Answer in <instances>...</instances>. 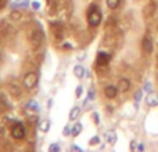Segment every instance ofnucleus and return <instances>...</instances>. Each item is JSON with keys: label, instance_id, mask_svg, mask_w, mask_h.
<instances>
[{"label": "nucleus", "instance_id": "f257e3e1", "mask_svg": "<svg viewBox=\"0 0 158 152\" xmlns=\"http://www.w3.org/2000/svg\"><path fill=\"white\" fill-rule=\"evenodd\" d=\"M101 19H103V14L98 11L97 6L96 4H90L89 6V11H87V22L92 28H96L101 24Z\"/></svg>", "mask_w": 158, "mask_h": 152}, {"label": "nucleus", "instance_id": "f03ea898", "mask_svg": "<svg viewBox=\"0 0 158 152\" xmlns=\"http://www.w3.org/2000/svg\"><path fill=\"white\" fill-rule=\"evenodd\" d=\"M29 42L32 44L33 49H38L40 47L42 42H43V32H42L40 28H33L29 33Z\"/></svg>", "mask_w": 158, "mask_h": 152}, {"label": "nucleus", "instance_id": "7ed1b4c3", "mask_svg": "<svg viewBox=\"0 0 158 152\" xmlns=\"http://www.w3.org/2000/svg\"><path fill=\"white\" fill-rule=\"evenodd\" d=\"M38 79H39V76L36 72H28V74L24 76L22 84H24V87L27 90H32L33 87L38 84Z\"/></svg>", "mask_w": 158, "mask_h": 152}, {"label": "nucleus", "instance_id": "20e7f679", "mask_svg": "<svg viewBox=\"0 0 158 152\" xmlns=\"http://www.w3.org/2000/svg\"><path fill=\"white\" fill-rule=\"evenodd\" d=\"M25 134H27L25 126L22 125L21 122L14 123L13 127H11V137H13L14 140H22L25 137Z\"/></svg>", "mask_w": 158, "mask_h": 152}, {"label": "nucleus", "instance_id": "39448f33", "mask_svg": "<svg viewBox=\"0 0 158 152\" xmlns=\"http://www.w3.org/2000/svg\"><path fill=\"white\" fill-rule=\"evenodd\" d=\"M110 60H111V54H107V53H104V51H100L97 54L96 64H97L98 66H106L107 64L110 62Z\"/></svg>", "mask_w": 158, "mask_h": 152}, {"label": "nucleus", "instance_id": "423d86ee", "mask_svg": "<svg viewBox=\"0 0 158 152\" xmlns=\"http://www.w3.org/2000/svg\"><path fill=\"white\" fill-rule=\"evenodd\" d=\"M118 87L117 86H112V84H108V86H106V89H104V95H106L108 100H112V98L117 97L118 94Z\"/></svg>", "mask_w": 158, "mask_h": 152}, {"label": "nucleus", "instance_id": "0eeeda50", "mask_svg": "<svg viewBox=\"0 0 158 152\" xmlns=\"http://www.w3.org/2000/svg\"><path fill=\"white\" fill-rule=\"evenodd\" d=\"M146 104L148 106H157L158 105V93L156 91H150L146 95Z\"/></svg>", "mask_w": 158, "mask_h": 152}, {"label": "nucleus", "instance_id": "6e6552de", "mask_svg": "<svg viewBox=\"0 0 158 152\" xmlns=\"http://www.w3.org/2000/svg\"><path fill=\"white\" fill-rule=\"evenodd\" d=\"M129 89H131V80L126 78L119 79V82H118V90L121 93H126Z\"/></svg>", "mask_w": 158, "mask_h": 152}, {"label": "nucleus", "instance_id": "1a4fd4ad", "mask_svg": "<svg viewBox=\"0 0 158 152\" xmlns=\"http://www.w3.org/2000/svg\"><path fill=\"white\" fill-rule=\"evenodd\" d=\"M143 50H144V53H147V54H151L154 50L153 42H151V39L148 38V36H144V38H143Z\"/></svg>", "mask_w": 158, "mask_h": 152}, {"label": "nucleus", "instance_id": "9d476101", "mask_svg": "<svg viewBox=\"0 0 158 152\" xmlns=\"http://www.w3.org/2000/svg\"><path fill=\"white\" fill-rule=\"evenodd\" d=\"M79 116H81V106H78V105L72 106L71 111H69V120L75 122L77 119H79Z\"/></svg>", "mask_w": 158, "mask_h": 152}, {"label": "nucleus", "instance_id": "9b49d317", "mask_svg": "<svg viewBox=\"0 0 158 152\" xmlns=\"http://www.w3.org/2000/svg\"><path fill=\"white\" fill-rule=\"evenodd\" d=\"M74 75H75V78H78V79L85 78V75H86V69L83 68V65L78 64V65L74 66Z\"/></svg>", "mask_w": 158, "mask_h": 152}, {"label": "nucleus", "instance_id": "f8f14e48", "mask_svg": "<svg viewBox=\"0 0 158 152\" xmlns=\"http://www.w3.org/2000/svg\"><path fill=\"white\" fill-rule=\"evenodd\" d=\"M8 91H10V94L13 95V97H19V95H21V87L15 83H11L10 86H8Z\"/></svg>", "mask_w": 158, "mask_h": 152}, {"label": "nucleus", "instance_id": "ddd939ff", "mask_svg": "<svg viewBox=\"0 0 158 152\" xmlns=\"http://www.w3.org/2000/svg\"><path fill=\"white\" fill-rule=\"evenodd\" d=\"M50 126H52L50 120L49 119H44V120H42V122L39 123V130H40L42 133H49Z\"/></svg>", "mask_w": 158, "mask_h": 152}, {"label": "nucleus", "instance_id": "4468645a", "mask_svg": "<svg viewBox=\"0 0 158 152\" xmlns=\"http://www.w3.org/2000/svg\"><path fill=\"white\" fill-rule=\"evenodd\" d=\"M25 108H27V109H29V111H35V112H38L39 109H40V105H39V102H38V101H35V100H31V101H28V102H27V105H25Z\"/></svg>", "mask_w": 158, "mask_h": 152}, {"label": "nucleus", "instance_id": "2eb2a0df", "mask_svg": "<svg viewBox=\"0 0 158 152\" xmlns=\"http://www.w3.org/2000/svg\"><path fill=\"white\" fill-rule=\"evenodd\" d=\"M154 11H156V6L148 4L147 7H144V10H143V15H144L146 18H150V17L154 14Z\"/></svg>", "mask_w": 158, "mask_h": 152}, {"label": "nucleus", "instance_id": "dca6fc26", "mask_svg": "<svg viewBox=\"0 0 158 152\" xmlns=\"http://www.w3.org/2000/svg\"><path fill=\"white\" fill-rule=\"evenodd\" d=\"M117 140H118V137H117V133H115L114 130H111V131L107 133V142H108V144L114 145L115 142H117Z\"/></svg>", "mask_w": 158, "mask_h": 152}, {"label": "nucleus", "instance_id": "f3484780", "mask_svg": "<svg viewBox=\"0 0 158 152\" xmlns=\"http://www.w3.org/2000/svg\"><path fill=\"white\" fill-rule=\"evenodd\" d=\"M82 130H83V126H82V123H77V125L72 127V133H71V136L72 137H78L79 134L82 133Z\"/></svg>", "mask_w": 158, "mask_h": 152}, {"label": "nucleus", "instance_id": "a211bd4d", "mask_svg": "<svg viewBox=\"0 0 158 152\" xmlns=\"http://www.w3.org/2000/svg\"><path fill=\"white\" fill-rule=\"evenodd\" d=\"M22 18V13L19 10H13L10 13V19L11 21H19Z\"/></svg>", "mask_w": 158, "mask_h": 152}, {"label": "nucleus", "instance_id": "6ab92c4d", "mask_svg": "<svg viewBox=\"0 0 158 152\" xmlns=\"http://www.w3.org/2000/svg\"><path fill=\"white\" fill-rule=\"evenodd\" d=\"M106 4L108 8H111V10H115V8L119 7L121 4V0H106Z\"/></svg>", "mask_w": 158, "mask_h": 152}, {"label": "nucleus", "instance_id": "aec40b11", "mask_svg": "<svg viewBox=\"0 0 158 152\" xmlns=\"http://www.w3.org/2000/svg\"><path fill=\"white\" fill-rule=\"evenodd\" d=\"M115 25H117V18H112V17H110L108 18V21H107V24H106V30L107 32H111V26L114 28Z\"/></svg>", "mask_w": 158, "mask_h": 152}, {"label": "nucleus", "instance_id": "412c9836", "mask_svg": "<svg viewBox=\"0 0 158 152\" xmlns=\"http://www.w3.org/2000/svg\"><path fill=\"white\" fill-rule=\"evenodd\" d=\"M2 97H0V114H3V112H6L8 109V104L6 102V100L4 98H2Z\"/></svg>", "mask_w": 158, "mask_h": 152}, {"label": "nucleus", "instance_id": "4be33fe9", "mask_svg": "<svg viewBox=\"0 0 158 152\" xmlns=\"http://www.w3.org/2000/svg\"><path fill=\"white\" fill-rule=\"evenodd\" d=\"M100 141H101L100 137H98V136H94V137H92V138L89 140V145H90V147H94V145H98V144H100Z\"/></svg>", "mask_w": 158, "mask_h": 152}, {"label": "nucleus", "instance_id": "5701e85b", "mask_svg": "<svg viewBox=\"0 0 158 152\" xmlns=\"http://www.w3.org/2000/svg\"><path fill=\"white\" fill-rule=\"evenodd\" d=\"M142 97H143V90H137L133 94V98H135V101H136V104L142 101Z\"/></svg>", "mask_w": 158, "mask_h": 152}, {"label": "nucleus", "instance_id": "b1692460", "mask_svg": "<svg viewBox=\"0 0 158 152\" xmlns=\"http://www.w3.org/2000/svg\"><path fill=\"white\" fill-rule=\"evenodd\" d=\"M31 7H32V10L38 11V10H40L42 4H40V2H38V0H33V2H31Z\"/></svg>", "mask_w": 158, "mask_h": 152}, {"label": "nucleus", "instance_id": "393cba45", "mask_svg": "<svg viewBox=\"0 0 158 152\" xmlns=\"http://www.w3.org/2000/svg\"><path fill=\"white\" fill-rule=\"evenodd\" d=\"M60 151H61V148L57 142H54V144H52L49 147V152H60Z\"/></svg>", "mask_w": 158, "mask_h": 152}, {"label": "nucleus", "instance_id": "a878e982", "mask_svg": "<svg viewBox=\"0 0 158 152\" xmlns=\"http://www.w3.org/2000/svg\"><path fill=\"white\" fill-rule=\"evenodd\" d=\"M71 133H72V127H69L68 125L64 127V130H63V136L64 137H67V136H71Z\"/></svg>", "mask_w": 158, "mask_h": 152}, {"label": "nucleus", "instance_id": "bb28decb", "mask_svg": "<svg viewBox=\"0 0 158 152\" xmlns=\"http://www.w3.org/2000/svg\"><path fill=\"white\" fill-rule=\"evenodd\" d=\"M82 93H83V86H78L77 90H75V97L77 98L82 97Z\"/></svg>", "mask_w": 158, "mask_h": 152}, {"label": "nucleus", "instance_id": "cd10ccee", "mask_svg": "<svg viewBox=\"0 0 158 152\" xmlns=\"http://www.w3.org/2000/svg\"><path fill=\"white\" fill-rule=\"evenodd\" d=\"M143 90H144V91H147V93L153 91V86H151L150 82H146V84H144V87H143Z\"/></svg>", "mask_w": 158, "mask_h": 152}, {"label": "nucleus", "instance_id": "c85d7f7f", "mask_svg": "<svg viewBox=\"0 0 158 152\" xmlns=\"http://www.w3.org/2000/svg\"><path fill=\"white\" fill-rule=\"evenodd\" d=\"M93 98H94V90L92 89V90H89V93H87V100L85 101V104H86L89 100H93Z\"/></svg>", "mask_w": 158, "mask_h": 152}, {"label": "nucleus", "instance_id": "c756f323", "mask_svg": "<svg viewBox=\"0 0 158 152\" xmlns=\"http://www.w3.org/2000/svg\"><path fill=\"white\" fill-rule=\"evenodd\" d=\"M129 148H131V151H136L137 150V144H136V141H131V145H129Z\"/></svg>", "mask_w": 158, "mask_h": 152}, {"label": "nucleus", "instance_id": "7c9ffc66", "mask_svg": "<svg viewBox=\"0 0 158 152\" xmlns=\"http://www.w3.org/2000/svg\"><path fill=\"white\" fill-rule=\"evenodd\" d=\"M93 118H94V123H96V125H98V123H100V119H98V114H97V112H94V114H93Z\"/></svg>", "mask_w": 158, "mask_h": 152}, {"label": "nucleus", "instance_id": "2f4dec72", "mask_svg": "<svg viewBox=\"0 0 158 152\" xmlns=\"http://www.w3.org/2000/svg\"><path fill=\"white\" fill-rule=\"evenodd\" d=\"M72 150H74V151H79V152H82V151H83L81 147H77V145H74V147H72Z\"/></svg>", "mask_w": 158, "mask_h": 152}, {"label": "nucleus", "instance_id": "473e14b6", "mask_svg": "<svg viewBox=\"0 0 158 152\" xmlns=\"http://www.w3.org/2000/svg\"><path fill=\"white\" fill-rule=\"evenodd\" d=\"M3 136H4V127L0 126V137H3Z\"/></svg>", "mask_w": 158, "mask_h": 152}, {"label": "nucleus", "instance_id": "72a5a7b5", "mask_svg": "<svg viewBox=\"0 0 158 152\" xmlns=\"http://www.w3.org/2000/svg\"><path fill=\"white\" fill-rule=\"evenodd\" d=\"M6 2H7V0H0V8H3V7H4Z\"/></svg>", "mask_w": 158, "mask_h": 152}, {"label": "nucleus", "instance_id": "f704fd0d", "mask_svg": "<svg viewBox=\"0 0 158 152\" xmlns=\"http://www.w3.org/2000/svg\"><path fill=\"white\" fill-rule=\"evenodd\" d=\"M107 111H108V112H114V108H112L111 105H108V106H107Z\"/></svg>", "mask_w": 158, "mask_h": 152}, {"label": "nucleus", "instance_id": "c9c22d12", "mask_svg": "<svg viewBox=\"0 0 158 152\" xmlns=\"http://www.w3.org/2000/svg\"><path fill=\"white\" fill-rule=\"evenodd\" d=\"M137 150H139V151H144V145H143V144H140L139 147H137Z\"/></svg>", "mask_w": 158, "mask_h": 152}, {"label": "nucleus", "instance_id": "e433bc0d", "mask_svg": "<svg viewBox=\"0 0 158 152\" xmlns=\"http://www.w3.org/2000/svg\"><path fill=\"white\" fill-rule=\"evenodd\" d=\"M0 60H2V53H0Z\"/></svg>", "mask_w": 158, "mask_h": 152}]
</instances>
